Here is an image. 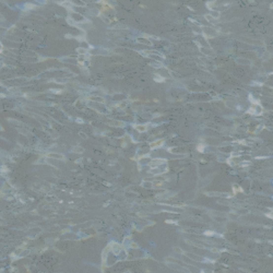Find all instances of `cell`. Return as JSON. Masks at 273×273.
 I'll return each instance as SVG.
<instances>
[{
  "mask_svg": "<svg viewBox=\"0 0 273 273\" xmlns=\"http://www.w3.org/2000/svg\"><path fill=\"white\" fill-rule=\"evenodd\" d=\"M113 246H114V247H112L113 252H114L115 255H119V252H120V250H121V247H120L118 244H114Z\"/></svg>",
  "mask_w": 273,
  "mask_h": 273,
  "instance_id": "6da1fadb",
  "label": "cell"
},
{
  "mask_svg": "<svg viewBox=\"0 0 273 273\" xmlns=\"http://www.w3.org/2000/svg\"><path fill=\"white\" fill-rule=\"evenodd\" d=\"M164 143V140H158V141H155V142L151 143V149H154V148H158V146L163 145Z\"/></svg>",
  "mask_w": 273,
  "mask_h": 273,
  "instance_id": "7a4b0ae2",
  "label": "cell"
},
{
  "mask_svg": "<svg viewBox=\"0 0 273 273\" xmlns=\"http://www.w3.org/2000/svg\"><path fill=\"white\" fill-rule=\"evenodd\" d=\"M135 128H136L138 131H140V132H144V131H146V126H144V125L135 126Z\"/></svg>",
  "mask_w": 273,
  "mask_h": 273,
  "instance_id": "3957f363",
  "label": "cell"
},
{
  "mask_svg": "<svg viewBox=\"0 0 273 273\" xmlns=\"http://www.w3.org/2000/svg\"><path fill=\"white\" fill-rule=\"evenodd\" d=\"M164 162H165V161H164V160H162V158H161V161H153L152 163L150 164V165H151V166H154V165H160V164L164 163Z\"/></svg>",
  "mask_w": 273,
  "mask_h": 273,
  "instance_id": "277c9868",
  "label": "cell"
},
{
  "mask_svg": "<svg viewBox=\"0 0 273 273\" xmlns=\"http://www.w3.org/2000/svg\"><path fill=\"white\" fill-rule=\"evenodd\" d=\"M154 79H155V81H157V82H163V81H164V78L160 77V75H156Z\"/></svg>",
  "mask_w": 273,
  "mask_h": 273,
  "instance_id": "5b68a950",
  "label": "cell"
},
{
  "mask_svg": "<svg viewBox=\"0 0 273 273\" xmlns=\"http://www.w3.org/2000/svg\"><path fill=\"white\" fill-rule=\"evenodd\" d=\"M203 149H204V144H200V145H198V150L200 151V152H203Z\"/></svg>",
  "mask_w": 273,
  "mask_h": 273,
  "instance_id": "8992f818",
  "label": "cell"
},
{
  "mask_svg": "<svg viewBox=\"0 0 273 273\" xmlns=\"http://www.w3.org/2000/svg\"><path fill=\"white\" fill-rule=\"evenodd\" d=\"M205 235H213V232H206Z\"/></svg>",
  "mask_w": 273,
  "mask_h": 273,
  "instance_id": "52a82bcc",
  "label": "cell"
}]
</instances>
